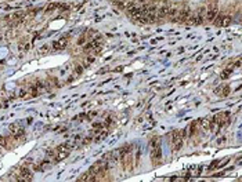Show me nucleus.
<instances>
[{
  "instance_id": "2",
  "label": "nucleus",
  "mask_w": 242,
  "mask_h": 182,
  "mask_svg": "<svg viewBox=\"0 0 242 182\" xmlns=\"http://www.w3.org/2000/svg\"><path fill=\"white\" fill-rule=\"evenodd\" d=\"M183 141H184V137H183L181 130H176L172 132V151L173 152H178L183 148Z\"/></svg>"
},
{
  "instance_id": "6",
  "label": "nucleus",
  "mask_w": 242,
  "mask_h": 182,
  "mask_svg": "<svg viewBox=\"0 0 242 182\" xmlns=\"http://www.w3.org/2000/svg\"><path fill=\"white\" fill-rule=\"evenodd\" d=\"M217 15H219V7L216 3H213L209 8H208V11H206V18H208L209 22H213Z\"/></svg>"
},
{
  "instance_id": "13",
  "label": "nucleus",
  "mask_w": 242,
  "mask_h": 182,
  "mask_svg": "<svg viewBox=\"0 0 242 182\" xmlns=\"http://www.w3.org/2000/svg\"><path fill=\"white\" fill-rule=\"evenodd\" d=\"M199 124L202 126V128H205V130H210V128H212V124H213V120L210 119V117H205V119L199 120Z\"/></svg>"
},
{
  "instance_id": "8",
  "label": "nucleus",
  "mask_w": 242,
  "mask_h": 182,
  "mask_svg": "<svg viewBox=\"0 0 242 182\" xmlns=\"http://www.w3.org/2000/svg\"><path fill=\"white\" fill-rule=\"evenodd\" d=\"M68 43H69L68 37H61L60 40H57V41L53 43V48H54L56 51H60V50H64V48L68 46Z\"/></svg>"
},
{
  "instance_id": "4",
  "label": "nucleus",
  "mask_w": 242,
  "mask_h": 182,
  "mask_svg": "<svg viewBox=\"0 0 242 182\" xmlns=\"http://www.w3.org/2000/svg\"><path fill=\"white\" fill-rule=\"evenodd\" d=\"M18 181H24V182H31L33 181V174L32 171L29 170L28 166H24L20 168V174H18Z\"/></svg>"
},
{
  "instance_id": "17",
  "label": "nucleus",
  "mask_w": 242,
  "mask_h": 182,
  "mask_svg": "<svg viewBox=\"0 0 242 182\" xmlns=\"http://www.w3.org/2000/svg\"><path fill=\"white\" fill-rule=\"evenodd\" d=\"M235 66H237V68H239V66H241V61H237V62H235Z\"/></svg>"
},
{
  "instance_id": "10",
  "label": "nucleus",
  "mask_w": 242,
  "mask_h": 182,
  "mask_svg": "<svg viewBox=\"0 0 242 182\" xmlns=\"http://www.w3.org/2000/svg\"><path fill=\"white\" fill-rule=\"evenodd\" d=\"M162 157V151H161V145L159 146H154L151 148V159L154 163H158Z\"/></svg>"
},
{
  "instance_id": "14",
  "label": "nucleus",
  "mask_w": 242,
  "mask_h": 182,
  "mask_svg": "<svg viewBox=\"0 0 242 182\" xmlns=\"http://www.w3.org/2000/svg\"><path fill=\"white\" fill-rule=\"evenodd\" d=\"M177 14H178V10H176V8H169V14H167V18H169L172 22H176Z\"/></svg>"
},
{
  "instance_id": "12",
  "label": "nucleus",
  "mask_w": 242,
  "mask_h": 182,
  "mask_svg": "<svg viewBox=\"0 0 242 182\" xmlns=\"http://www.w3.org/2000/svg\"><path fill=\"white\" fill-rule=\"evenodd\" d=\"M169 8L167 6H163V7H161L159 10L156 11V18L158 20H162V18H165V17H167V14H169Z\"/></svg>"
},
{
  "instance_id": "5",
  "label": "nucleus",
  "mask_w": 242,
  "mask_h": 182,
  "mask_svg": "<svg viewBox=\"0 0 242 182\" xmlns=\"http://www.w3.org/2000/svg\"><path fill=\"white\" fill-rule=\"evenodd\" d=\"M190 15H191L190 8H183V10L178 11L177 18H176V22H178V24H187V21H188Z\"/></svg>"
},
{
  "instance_id": "15",
  "label": "nucleus",
  "mask_w": 242,
  "mask_h": 182,
  "mask_svg": "<svg viewBox=\"0 0 242 182\" xmlns=\"http://www.w3.org/2000/svg\"><path fill=\"white\" fill-rule=\"evenodd\" d=\"M231 73H232V68H227V69H224L223 73H222V79H227Z\"/></svg>"
},
{
  "instance_id": "9",
  "label": "nucleus",
  "mask_w": 242,
  "mask_h": 182,
  "mask_svg": "<svg viewBox=\"0 0 242 182\" xmlns=\"http://www.w3.org/2000/svg\"><path fill=\"white\" fill-rule=\"evenodd\" d=\"M216 22V26H228V25L232 22V20H231V17H224V15H219L217 17V20H214Z\"/></svg>"
},
{
  "instance_id": "11",
  "label": "nucleus",
  "mask_w": 242,
  "mask_h": 182,
  "mask_svg": "<svg viewBox=\"0 0 242 182\" xmlns=\"http://www.w3.org/2000/svg\"><path fill=\"white\" fill-rule=\"evenodd\" d=\"M230 86H220V87H217V90H216V94L220 95V97H227V95L230 94Z\"/></svg>"
},
{
  "instance_id": "1",
  "label": "nucleus",
  "mask_w": 242,
  "mask_h": 182,
  "mask_svg": "<svg viewBox=\"0 0 242 182\" xmlns=\"http://www.w3.org/2000/svg\"><path fill=\"white\" fill-rule=\"evenodd\" d=\"M72 151V145L71 143H62L60 146L56 148V151H54V154H53V162H61V160H64L65 157H68L69 153Z\"/></svg>"
},
{
  "instance_id": "3",
  "label": "nucleus",
  "mask_w": 242,
  "mask_h": 182,
  "mask_svg": "<svg viewBox=\"0 0 242 182\" xmlns=\"http://www.w3.org/2000/svg\"><path fill=\"white\" fill-rule=\"evenodd\" d=\"M212 120H213L214 126H217V127H220V128H222V127L227 126V124L230 123V113H228V112L217 113L214 117H212Z\"/></svg>"
},
{
  "instance_id": "16",
  "label": "nucleus",
  "mask_w": 242,
  "mask_h": 182,
  "mask_svg": "<svg viewBox=\"0 0 242 182\" xmlns=\"http://www.w3.org/2000/svg\"><path fill=\"white\" fill-rule=\"evenodd\" d=\"M61 4H56V3H51V4H48V7L46 8V12H51L53 10H56V8H58Z\"/></svg>"
},
{
  "instance_id": "7",
  "label": "nucleus",
  "mask_w": 242,
  "mask_h": 182,
  "mask_svg": "<svg viewBox=\"0 0 242 182\" xmlns=\"http://www.w3.org/2000/svg\"><path fill=\"white\" fill-rule=\"evenodd\" d=\"M101 43H102V37L101 36H97L94 40H91V41H89L87 43V46L85 47L86 51H91V50H98L101 46Z\"/></svg>"
}]
</instances>
